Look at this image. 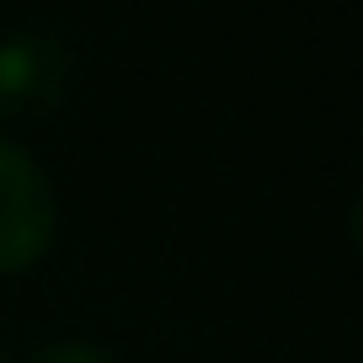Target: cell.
<instances>
[{
  "instance_id": "cell-1",
  "label": "cell",
  "mask_w": 363,
  "mask_h": 363,
  "mask_svg": "<svg viewBox=\"0 0 363 363\" xmlns=\"http://www.w3.org/2000/svg\"><path fill=\"white\" fill-rule=\"evenodd\" d=\"M59 230V198L33 150L0 139V272L33 267Z\"/></svg>"
},
{
  "instance_id": "cell-2",
  "label": "cell",
  "mask_w": 363,
  "mask_h": 363,
  "mask_svg": "<svg viewBox=\"0 0 363 363\" xmlns=\"http://www.w3.org/2000/svg\"><path fill=\"white\" fill-rule=\"evenodd\" d=\"M69 43L54 27L0 33V118H43L65 96Z\"/></svg>"
},
{
  "instance_id": "cell-3",
  "label": "cell",
  "mask_w": 363,
  "mask_h": 363,
  "mask_svg": "<svg viewBox=\"0 0 363 363\" xmlns=\"http://www.w3.org/2000/svg\"><path fill=\"white\" fill-rule=\"evenodd\" d=\"M27 363H118V358L86 337H59V342H43Z\"/></svg>"
},
{
  "instance_id": "cell-4",
  "label": "cell",
  "mask_w": 363,
  "mask_h": 363,
  "mask_svg": "<svg viewBox=\"0 0 363 363\" xmlns=\"http://www.w3.org/2000/svg\"><path fill=\"white\" fill-rule=\"evenodd\" d=\"M0 363H6V358H0Z\"/></svg>"
}]
</instances>
